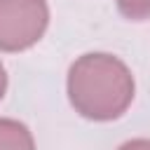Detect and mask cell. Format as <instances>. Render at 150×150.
Masks as SVG:
<instances>
[{
  "mask_svg": "<svg viewBox=\"0 0 150 150\" xmlns=\"http://www.w3.org/2000/svg\"><path fill=\"white\" fill-rule=\"evenodd\" d=\"M134 75L112 54L91 52L73 61L68 70V98L75 112L94 122H110L134 101Z\"/></svg>",
  "mask_w": 150,
  "mask_h": 150,
  "instance_id": "1",
  "label": "cell"
},
{
  "mask_svg": "<svg viewBox=\"0 0 150 150\" xmlns=\"http://www.w3.org/2000/svg\"><path fill=\"white\" fill-rule=\"evenodd\" d=\"M47 0H0V52H23L47 30Z\"/></svg>",
  "mask_w": 150,
  "mask_h": 150,
  "instance_id": "2",
  "label": "cell"
},
{
  "mask_svg": "<svg viewBox=\"0 0 150 150\" xmlns=\"http://www.w3.org/2000/svg\"><path fill=\"white\" fill-rule=\"evenodd\" d=\"M0 150H35L30 129L9 117H0Z\"/></svg>",
  "mask_w": 150,
  "mask_h": 150,
  "instance_id": "3",
  "label": "cell"
},
{
  "mask_svg": "<svg viewBox=\"0 0 150 150\" xmlns=\"http://www.w3.org/2000/svg\"><path fill=\"white\" fill-rule=\"evenodd\" d=\"M120 14L131 21H145L150 19V0H115Z\"/></svg>",
  "mask_w": 150,
  "mask_h": 150,
  "instance_id": "4",
  "label": "cell"
},
{
  "mask_svg": "<svg viewBox=\"0 0 150 150\" xmlns=\"http://www.w3.org/2000/svg\"><path fill=\"white\" fill-rule=\"evenodd\" d=\"M117 150H150V138H131L122 143Z\"/></svg>",
  "mask_w": 150,
  "mask_h": 150,
  "instance_id": "5",
  "label": "cell"
},
{
  "mask_svg": "<svg viewBox=\"0 0 150 150\" xmlns=\"http://www.w3.org/2000/svg\"><path fill=\"white\" fill-rule=\"evenodd\" d=\"M5 91H7V73H5V66L0 63V101H2Z\"/></svg>",
  "mask_w": 150,
  "mask_h": 150,
  "instance_id": "6",
  "label": "cell"
}]
</instances>
